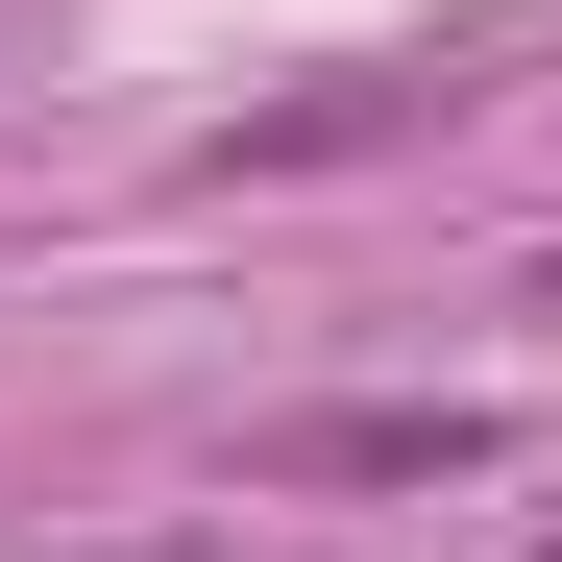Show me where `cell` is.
Instances as JSON below:
<instances>
[{"label":"cell","mask_w":562,"mask_h":562,"mask_svg":"<svg viewBox=\"0 0 562 562\" xmlns=\"http://www.w3.org/2000/svg\"><path fill=\"white\" fill-rule=\"evenodd\" d=\"M245 464H269V490H464V464H490V416H464V392H392V416H269Z\"/></svg>","instance_id":"1"}]
</instances>
